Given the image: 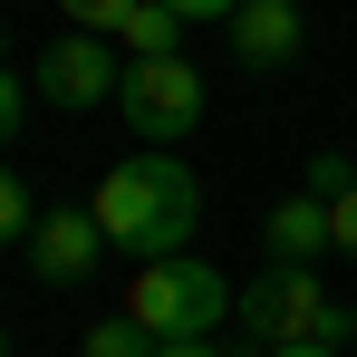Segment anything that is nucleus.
<instances>
[{
  "label": "nucleus",
  "instance_id": "1",
  "mask_svg": "<svg viewBox=\"0 0 357 357\" xmlns=\"http://www.w3.org/2000/svg\"><path fill=\"white\" fill-rule=\"evenodd\" d=\"M97 232H107V251H126V261H174L183 241L203 232V183H193V165L165 155V145L107 165V183H97Z\"/></svg>",
  "mask_w": 357,
  "mask_h": 357
},
{
  "label": "nucleus",
  "instance_id": "2",
  "mask_svg": "<svg viewBox=\"0 0 357 357\" xmlns=\"http://www.w3.org/2000/svg\"><path fill=\"white\" fill-rule=\"evenodd\" d=\"M126 319H135L155 348H174V338H213V328L232 319V280H222L203 251L135 261V280H126Z\"/></svg>",
  "mask_w": 357,
  "mask_h": 357
},
{
  "label": "nucleus",
  "instance_id": "3",
  "mask_svg": "<svg viewBox=\"0 0 357 357\" xmlns=\"http://www.w3.org/2000/svg\"><path fill=\"white\" fill-rule=\"evenodd\" d=\"M232 319H241V338L251 348H290V338H328V348H348V309L309 280V261H261L251 280L232 290Z\"/></svg>",
  "mask_w": 357,
  "mask_h": 357
},
{
  "label": "nucleus",
  "instance_id": "4",
  "mask_svg": "<svg viewBox=\"0 0 357 357\" xmlns=\"http://www.w3.org/2000/svg\"><path fill=\"white\" fill-rule=\"evenodd\" d=\"M116 116L135 126V145H183L193 126H203V68L183 59H126L116 77Z\"/></svg>",
  "mask_w": 357,
  "mask_h": 357
},
{
  "label": "nucleus",
  "instance_id": "5",
  "mask_svg": "<svg viewBox=\"0 0 357 357\" xmlns=\"http://www.w3.org/2000/svg\"><path fill=\"white\" fill-rule=\"evenodd\" d=\"M116 77H126V59H116V39H97V29H68V39H49L39 49V68H29V87L49 97V107H107L116 97Z\"/></svg>",
  "mask_w": 357,
  "mask_h": 357
},
{
  "label": "nucleus",
  "instance_id": "6",
  "mask_svg": "<svg viewBox=\"0 0 357 357\" xmlns=\"http://www.w3.org/2000/svg\"><path fill=\"white\" fill-rule=\"evenodd\" d=\"M97 261H107L97 203H59V213H39V222H29V271H39L49 290H77Z\"/></svg>",
  "mask_w": 357,
  "mask_h": 357
},
{
  "label": "nucleus",
  "instance_id": "7",
  "mask_svg": "<svg viewBox=\"0 0 357 357\" xmlns=\"http://www.w3.org/2000/svg\"><path fill=\"white\" fill-rule=\"evenodd\" d=\"M222 29H232V59H241V68H261V77H271V68H290L299 49H309V20H299V0H241Z\"/></svg>",
  "mask_w": 357,
  "mask_h": 357
},
{
  "label": "nucleus",
  "instance_id": "8",
  "mask_svg": "<svg viewBox=\"0 0 357 357\" xmlns=\"http://www.w3.org/2000/svg\"><path fill=\"white\" fill-rule=\"evenodd\" d=\"M328 251V203L319 193H290L261 213V261H319Z\"/></svg>",
  "mask_w": 357,
  "mask_h": 357
},
{
  "label": "nucleus",
  "instance_id": "9",
  "mask_svg": "<svg viewBox=\"0 0 357 357\" xmlns=\"http://www.w3.org/2000/svg\"><path fill=\"white\" fill-rule=\"evenodd\" d=\"M193 29L174 0H126V20H116V49L126 59H174V39Z\"/></svg>",
  "mask_w": 357,
  "mask_h": 357
},
{
  "label": "nucleus",
  "instance_id": "10",
  "mask_svg": "<svg viewBox=\"0 0 357 357\" xmlns=\"http://www.w3.org/2000/svg\"><path fill=\"white\" fill-rule=\"evenodd\" d=\"M77 357H155V338H145V328L116 309V319H97V328L77 338Z\"/></svg>",
  "mask_w": 357,
  "mask_h": 357
},
{
  "label": "nucleus",
  "instance_id": "11",
  "mask_svg": "<svg viewBox=\"0 0 357 357\" xmlns=\"http://www.w3.org/2000/svg\"><path fill=\"white\" fill-rule=\"evenodd\" d=\"M68 29H97V39H116V20H126V0H49Z\"/></svg>",
  "mask_w": 357,
  "mask_h": 357
},
{
  "label": "nucleus",
  "instance_id": "12",
  "mask_svg": "<svg viewBox=\"0 0 357 357\" xmlns=\"http://www.w3.org/2000/svg\"><path fill=\"white\" fill-rule=\"evenodd\" d=\"M29 222H39V213H29V193H20V174L0 165V251H10V241H29Z\"/></svg>",
  "mask_w": 357,
  "mask_h": 357
},
{
  "label": "nucleus",
  "instance_id": "13",
  "mask_svg": "<svg viewBox=\"0 0 357 357\" xmlns=\"http://www.w3.org/2000/svg\"><path fill=\"white\" fill-rule=\"evenodd\" d=\"M20 126H29V77H10V68H0V155L20 145Z\"/></svg>",
  "mask_w": 357,
  "mask_h": 357
},
{
  "label": "nucleus",
  "instance_id": "14",
  "mask_svg": "<svg viewBox=\"0 0 357 357\" xmlns=\"http://www.w3.org/2000/svg\"><path fill=\"white\" fill-rule=\"evenodd\" d=\"M328 251H338V261L357 271V183L338 193V203H328Z\"/></svg>",
  "mask_w": 357,
  "mask_h": 357
},
{
  "label": "nucleus",
  "instance_id": "15",
  "mask_svg": "<svg viewBox=\"0 0 357 357\" xmlns=\"http://www.w3.org/2000/svg\"><path fill=\"white\" fill-rule=\"evenodd\" d=\"M348 155H309V183H299V193H319V203H338V193H348Z\"/></svg>",
  "mask_w": 357,
  "mask_h": 357
},
{
  "label": "nucleus",
  "instance_id": "16",
  "mask_svg": "<svg viewBox=\"0 0 357 357\" xmlns=\"http://www.w3.org/2000/svg\"><path fill=\"white\" fill-rule=\"evenodd\" d=\"M155 357H261V348H222V338H174V348H155Z\"/></svg>",
  "mask_w": 357,
  "mask_h": 357
},
{
  "label": "nucleus",
  "instance_id": "17",
  "mask_svg": "<svg viewBox=\"0 0 357 357\" xmlns=\"http://www.w3.org/2000/svg\"><path fill=\"white\" fill-rule=\"evenodd\" d=\"M261 357H348V348H328V338H290V348H261Z\"/></svg>",
  "mask_w": 357,
  "mask_h": 357
},
{
  "label": "nucleus",
  "instance_id": "18",
  "mask_svg": "<svg viewBox=\"0 0 357 357\" xmlns=\"http://www.w3.org/2000/svg\"><path fill=\"white\" fill-rule=\"evenodd\" d=\"M174 10H183V20H232L241 0H174Z\"/></svg>",
  "mask_w": 357,
  "mask_h": 357
},
{
  "label": "nucleus",
  "instance_id": "19",
  "mask_svg": "<svg viewBox=\"0 0 357 357\" xmlns=\"http://www.w3.org/2000/svg\"><path fill=\"white\" fill-rule=\"evenodd\" d=\"M0 357H10V328H0Z\"/></svg>",
  "mask_w": 357,
  "mask_h": 357
},
{
  "label": "nucleus",
  "instance_id": "20",
  "mask_svg": "<svg viewBox=\"0 0 357 357\" xmlns=\"http://www.w3.org/2000/svg\"><path fill=\"white\" fill-rule=\"evenodd\" d=\"M0 49H10V29H0ZM0 68H10V59H0Z\"/></svg>",
  "mask_w": 357,
  "mask_h": 357
}]
</instances>
